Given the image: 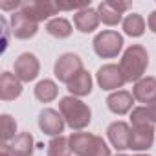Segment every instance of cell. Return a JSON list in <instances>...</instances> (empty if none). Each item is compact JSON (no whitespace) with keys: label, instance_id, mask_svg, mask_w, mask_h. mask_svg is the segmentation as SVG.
Wrapping results in <instances>:
<instances>
[{"label":"cell","instance_id":"1","mask_svg":"<svg viewBox=\"0 0 156 156\" xmlns=\"http://www.w3.org/2000/svg\"><path fill=\"white\" fill-rule=\"evenodd\" d=\"M147 66H149V55H147V50L140 44L129 46L119 62V68L125 75V81H130V83L132 81L138 83L140 79H143Z\"/></svg>","mask_w":156,"mask_h":156},{"label":"cell","instance_id":"2","mask_svg":"<svg viewBox=\"0 0 156 156\" xmlns=\"http://www.w3.org/2000/svg\"><path fill=\"white\" fill-rule=\"evenodd\" d=\"M59 112L62 114L68 127H72L73 130H81V129L88 127V123L92 119V112H90L88 105L73 96H66L59 101Z\"/></svg>","mask_w":156,"mask_h":156},{"label":"cell","instance_id":"3","mask_svg":"<svg viewBox=\"0 0 156 156\" xmlns=\"http://www.w3.org/2000/svg\"><path fill=\"white\" fill-rule=\"evenodd\" d=\"M121 48H123V37L118 31L107 30V31L98 33L96 39H94V51L103 59L118 57Z\"/></svg>","mask_w":156,"mask_h":156},{"label":"cell","instance_id":"4","mask_svg":"<svg viewBox=\"0 0 156 156\" xmlns=\"http://www.w3.org/2000/svg\"><path fill=\"white\" fill-rule=\"evenodd\" d=\"M53 72H55V77L61 83L68 85L77 73L83 72V61H81L79 55H75V53H62L57 59Z\"/></svg>","mask_w":156,"mask_h":156},{"label":"cell","instance_id":"5","mask_svg":"<svg viewBox=\"0 0 156 156\" xmlns=\"http://www.w3.org/2000/svg\"><path fill=\"white\" fill-rule=\"evenodd\" d=\"M20 11L28 19L39 24L41 20H46L51 15H57L59 8H57V2H51V0H33V2H22Z\"/></svg>","mask_w":156,"mask_h":156},{"label":"cell","instance_id":"6","mask_svg":"<svg viewBox=\"0 0 156 156\" xmlns=\"http://www.w3.org/2000/svg\"><path fill=\"white\" fill-rule=\"evenodd\" d=\"M98 77V85L103 88V90H116V88H121L127 81H125V75L121 72V68L118 64H105L98 70L96 73Z\"/></svg>","mask_w":156,"mask_h":156},{"label":"cell","instance_id":"7","mask_svg":"<svg viewBox=\"0 0 156 156\" xmlns=\"http://www.w3.org/2000/svg\"><path fill=\"white\" fill-rule=\"evenodd\" d=\"M130 8V2H119V0H107L101 2L98 8V15L99 20H103V24L107 26H116L121 22L123 11H127Z\"/></svg>","mask_w":156,"mask_h":156},{"label":"cell","instance_id":"8","mask_svg":"<svg viewBox=\"0 0 156 156\" xmlns=\"http://www.w3.org/2000/svg\"><path fill=\"white\" fill-rule=\"evenodd\" d=\"M39 70H41V64H39V59L33 53H22L15 61V75L22 83L33 81L39 75Z\"/></svg>","mask_w":156,"mask_h":156},{"label":"cell","instance_id":"9","mask_svg":"<svg viewBox=\"0 0 156 156\" xmlns=\"http://www.w3.org/2000/svg\"><path fill=\"white\" fill-rule=\"evenodd\" d=\"M39 127L44 134L57 138V136H61V132L64 129V118L61 112H57L53 108H44L39 114Z\"/></svg>","mask_w":156,"mask_h":156},{"label":"cell","instance_id":"10","mask_svg":"<svg viewBox=\"0 0 156 156\" xmlns=\"http://www.w3.org/2000/svg\"><path fill=\"white\" fill-rule=\"evenodd\" d=\"M107 134H108L110 143H112L118 151H125V149H129L132 129H130L125 121H114V123H110L108 129H107Z\"/></svg>","mask_w":156,"mask_h":156},{"label":"cell","instance_id":"11","mask_svg":"<svg viewBox=\"0 0 156 156\" xmlns=\"http://www.w3.org/2000/svg\"><path fill=\"white\" fill-rule=\"evenodd\" d=\"M37 30H39V24L28 19L22 11H15L11 15V33L17 39H30L37 33Z\"/></svg>","mask_w":156,"mask_h":156},{"label":"cell","instance_id":"12","mask_svg":"<svg viewBox=\"0 0 156 156\" xmlns=\"http://www.w3.org/2000/svg\"><path fill=\"white\" fill-rule=\"evenodd\" d=\"M154 125H141V127H132L130 134V145L129 149L132 151H145L152 147L154 141Z\"/></svg>","mask_w":156,"mask_h":156},{"label":"cell","instance_id":"13","mask_svg":"<svg viewBox=\"0 0 156 156\" xmlns=\"http://www.w3.org/2000/svg\"><path fill=\"white\" fill-rule=\"evenodd\" d=\"M132 103H134V96L130 92H127V90H116V92H112L107 98L108 110L114 112V114H118V116L127 114L132 108Z\"/></svg>","mask_w":156,"mask_h":156},{"label":"cell","instance_id":"14","mask_svg":"<svg viewBox=\"0 0 156 156\" xmlns=\"http://www.w3.org/2000/svg\"><path fill=\"white\" fill-rule=\"evenodd\" d=\"M20 94H22V81L15 73L4 72L0 77V98L4 101H11L17 99Z\"/></svg>","mask_w":156,"mask_h":156},{"label":"cell","instance_id":"15","mask_svg":"<svg viewBox=\"0 0 156 156\" xmlns=\"http://www.w3.org/2000/svg\"><path fill=\"white\" fill-rule=\"evenodd\" d=\"M73 24L75 28L83 31V33H92L98 26H99V15H98V9H92V8H87L83 11H77L73 15Z\"/></svg>","mask_w":156,"mask_h":156},{"label":"cell","instance_id":"16","mask_svg":"<svg viewBox=\"0 0 156 156\" xmlns=\"http://www.w3.org/2000/svg\"><path fill=\"white\" fill-rule=\"evenodd\" d=\"M132 96L140 103H151L152 99H156V77L140 79L132 88Z\"/></svg>","mask_w":156,"mask_h":156},{"label":"cell","instance_id":"17","mask_svg":"<svg viewBox=\"0 0 156 156\" xmlns=\"http://www.w3.org/2000/svg\"><path fill=\"white\" fill-rule=\"evenodd\" d=\"M8 151L11 152V156H31L33 154V136L30 132L17 134L11 140V143L8 145Z\"/></svg>","mask_w":156,"mask_h":156},{"label":"cell","instance_id":"18","mask_svg":"<svg viewBox=\"0 0 156 156\" xmlns=\"http://www.w3.org/2000/svg\"><path fill=\"white\" fill-rule=\"evenodd\" d=\"M68 87V92L73 96V98H83V96H88L92 92V77L87 70L79 72L73 79L66 85Z\"/></svg>","mask_w":156,"mask_h":156},{"label":"cell","instance_id":"19","mask_svg":"<svg viewBox=\"0 0 156 156\" xmlns=\"http://www.w3.org/2000/svg\"><path fill=\"white\" fill-rule=\"evenodd\" d=\"M94 140H96V136L90 134V132H73V134L70 136L72 152L77 154V156H88L90 151H92Z\"/></svg>","mask_w":156,"mask_h":156},{"label":"cell","instance_id":"20","mask_svg":"<svg viewBox=\"0 0 156 156\" xmlns=\"http://www.w3.org/2000/svg\"><path fill=\"white\" fill-rule=\"evenodd\" d=\"M46 31L51 35V37H57V39H66L72 35V24L62 19V17H57V19H51L48 20L46 24Z\"/></svg>","mask_w":156,"mask_h":156},{"label":"cell","instance_id":"21","mask_svg":"<svg viewBox=\"0 0 156 156\" xmlns=\"http://www.w3.org/2000/svg\"><path fill=\"white\" fill-rule=\"evenodd\" d=\"M57 92H59V88H57V85H55L51 79H42V81H39L37 87H35V98H37L39 101H42V103L53 101V99L57 98Z\"/></svg>","mask_w":156,"mask_h":156},{"label":"cell","instance_id":"22","mask_svg":"<svg viewBox=\"0 0 156 156\" xmlns=\"http://www.w3.org/2000/svg\"><path fill=\"white\" fill-rule=\"evenodd\" d=\"M123 30L130 37H141L143 31H145V20H143V17L138 15V13L127 15L125 20H123Z\"/></svg>","mask_w":156,"mask_h":156},{"label":"cell","instance_id":"23","mask_svg":"<svg viewBox=\"0 0 156 156\" xmlns=\"http://www.w3.org/2000/svg\"><path fill=\"white\" fill-rule=\"evenodd\" d=\"M70 154H72L70 138L57 136L48 143V156H70Z\"/></svg>","mask_w":156,"mask_h":156},{"label":"cell","instance_id":"24","mask_svg":"<svg viewBox=\"0 0 156 156\" xmlns=\"http://www.w3.org/2000/svg\"><path fill=\"white\" fill-rule=\"evenodd\" d=\"M0 125H2V141H4V145L8 143V141H11L17 134V123H15V119L9 116V114H4L2 118H0Z\"/></svg>","mask_w":156,"mask_h":156},{"label":"cell","instance_id":"25","mask_svg":"<svg viewBox=\"0 0 156 156\" xmlns=\"http://www.w3.org/2000/svg\"><path fill=\"white\" fill-rule=\"evenodd\" d=\"M130 123H132V127H141V125H152L154 121H152L147 107H138L130 114Z\"/></svg>","mask_w":156,"mask_h":156},{"label":"cell","instance_id":"26","mask_svg":"<svg viewBox=\"0 0 156 156\" xmlns=\"http://www.w3.org/2000/svg\"><path fill=\"white\" fill-rule=\"evenodd\" d=\"M88 156H110V147L105 143V140H103V138L96 136L94 145H92V151H90V154H88Z\"/></svg>","mask_w":156,"mask_h":156},{"label":"cell","instance_id":"27","mask_svg":"<svg viewBox=\"0 0 156 156\" xmlns=\"http://www.w3.org/2000/svg\"><path fill=\"white\" fill-rule=\"evenodd\" d=\"M57 8H59V11H72V9L83 11L90 6H88V2H57Z\"/></svg>","mask_w":156,"mask_h":156},{"label":"cell","instance_id":"28","mask_svg":"<svg viewBox=\"0 0 156 156\" xmlns=\"http://www.w3.org/2000/svg\"><path fill=\"white\" fill-rule=\"evenodd\" d=\"M0 8L2 9H17V8H22V2H0Z\"/></svg>","mask_w":156,"mask_h":156},{"label":"cell","instance_id":"29","mask_svg":"<svg viewBox=\"0 0 156 156\" xmlns=\"http://www.w3.org/2000/svg\"><path fill=\"white\" fill-rule=\"evenodd\" d=\"M147 24H149V30H151L152 33H156V11H152V13L149 15V20H147Z\"/></svg>","mask_w":156,"mask_h":156},{"label":"cell","instance_id":"30","mask_svg":"<svg viewBox=\"0 0 156 156\" xmlns=\"http://www.w3.org/2000/svg\"><path fill=\"white\" fill-rule=\"evenodd\" d=\"M147 110H149L152 121H156V99H152L151 103H147Z\"/></svg>","mask_w":156,"mask_h":156},{"label":"cell","instance_id":"31","mask_svg":"<svg viewBox=\"0 0 156 156\" xmlns=\"http://www.w3.org/2000/svg\"><path fill=\"white\" fill-rule=\"evenodd\" d=\"M0 156H11V152L8 151V145H2V154Z\"/></svg>","mask_w":156,"mask_h":156},{"label":"cell","instance_id":"32","mask_svg":"<svg viewBox=\"0 0 156 156\" xmlns=\"http://www.w3.org/2000/svg\"><path fill=\"white\" fill-rule=\"evenodd\" d=\"M136 156H147V154H136Z\"/></svg>","mask_w":156,"mask_h":156},{"label":"cell","instance_id":"33","mask_svg":"<svg viewBox=\"0 0 156 156\" xmlns=\"http://www.w3.org/2000/svg\"><path fill=\"white\" fill-rule=\"evenodd\" d=\"M116 156H127V154H116Z\"/></svg>","mask_w":156,"mask_h":156}]
</instances>
